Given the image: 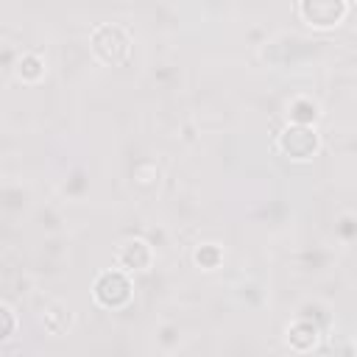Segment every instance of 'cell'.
Segmentation results:
<instances>
[{"label":"cell","instance_id":"cell-9","mask_svg":"<svg viewBox=\"0 0 357 357\" xmlns=\"http://www.w3.org/2000/svg\"><path fill=\"white\" fill-rule=\"evenodd\" d=\"M287 117H290V123H307V126H312L321 117V106L310 95H296L287 103Z\"/></svg>","mask_w":357,"mask_h":357},{"label":"cell","instance_id":"cell-4","mask_svg":"<svg viewBox=\"0 0 357 357\" xmlns=\"http://www.w3.org/2000/svg\"><path fill=\"white\" fill-rule=\"evenodd\" d=\"M349 0H298V14L312 28H335L343 22Z\"/></svg>","mask_w":357,"mask_h":357},{"label":"cell","instance_id":"cell-12","mask_svg":"<svg viewBox=\"0 0 357 357\" xmlns=\"http://www.w3.org/2000/svg\"><path fill=\"white\" fill-rule=\"evenodd\" d=\"M354 349H357V337H354Z\"/></svg>","mask_w":357,"mask_h":357},{"label":"cell","instance_id":"cell-6","mask_svg":"<svg viewBox=\"0 0 357 357\" xmlns=\"http://www.w3.org/2000/svg\"><path fill=\"white\" fill-rule=\"evenodd\" d=\"M284 340L293 351H312L321 340V329H318V324H312L307 318H296L293 324H287Z\"/></svg>","mask_w":357,"mask_h":357},{"label":"cell","instance_id":"cell-3","mask_svg":"<svg viewBox=\"0 0 357 357\" xmlns=\"http://www.w3.org/2000/svg\"><path fill=\"white\" fill-rule=\"evenodd\" d=\"M131 279L123 268H109V271H100L92 282V298L95 304H100L103 310H120L131 301Z\"/></svg>","mask_w":357,"mask_h":357},{"label":"cell","instance_id":"cell-2","mask_svg":"<svg viewBox=\"0 0 357 357\" xmlns=\"http://www.w3.org/2000/svg\"><path fill=\"white\" fill-rule=\"evenodd\" d=\"M276 151L293 162H310L321 151V137L307 123H287L276 137Z\"/></svg>","mask_w":357,"mask_h":357},{"label":"cell","instance_id":"cell-10","mask_svg":"<svg viewBox=\"0 0 357 357\" xmlns=\"http://www.w3.org/2000/svg\"><path fill=\"white\" fill-rule=\"evenodd\" d=\"M192 259L198 268L204 271H215L220 262H223V248L218 243H201L195 251H192Z\"/></svg>","mask_w":357,"mask_h":357},{"label":"cell","instance_id":"cell-11","mask_svg":"<svg viewBox=\"0 0 357 357\" xmlns=\"http://www.w3.org/2000/svg\"><path fill=\"white\" fill-rule=\"evenodd\" d=\"M0 315H3V335H0V340L6 343V340H11L14 332H17V315H14V310H11L8 301L0 304Z\"/></svg>","mask_w":357,"mask_h":357},{"label":"cell","instance_id":"cell-8","mask_svg":"<svg viewBox=\"0 0 357 357\" xmlns=\"http://www.w3.org/2000/svg\"><path fill=\"white\" fill-rule=\"evenodd\" d=\"M45 59L39 53H22L17 61H14V75L17 81L22 84H39L45 78Z\"/></svg>","mask_w":357,"mask_h":357},{"label":"cell","instance_id":"cell-1","mask_svg":"<svg viewBox=\"0 0 357 357\" xmlns=\"http://www.w3.org/2000/svg\"><path fill=\"white\" fill-rule=\"evenodd\" d=\"M89 47H92V56L106 67H120L131 59V36L123 25H114V22H103L92 28Z\"/></svg>","mask_w":357,"mask_h":357},{"label":"cell","instance_id":"cell-5","mask_svg":"<svg viewBox=\"0 0 357 357\" xmlns=\"http://www.w3.org/2000/svg\"><path fill=\"white\" fill-rule=\"evenodd\" d=\"M153 262V248L148 240L142 237H128L117 245L114 251V265L123 268L126 273H134V271H148Z\"/></svg>","mask_w":357,"mask_h":357},{"label":"cell","instance_id":"cell-13","mask_svg":"<svg viewBox=\"0 0 357 357\" xmlns=\"http://www.w3.org/2000/svg\"><path fill=\"white\" fill-rule=\"evenodd\" d=\"M351 3H357V0H351Z\"/></svg>","mask_w":357,"mask_h":357},{"label":"cell","instance_id":"cell-7","mask_svg":"<svg viewBox=\"0 0 357 357\" xmlns=\"http://www.w3.org/2000/svg\"><path fill=\"white\" fill-rule=\"evenodd\" d=\"M39 321H42V326H45L47 335H64V332L73 326V312H70L67 304L50 301V304H45Z\"/></svg>","mask_w":357,"mask_h":357}]
</instances>
